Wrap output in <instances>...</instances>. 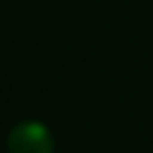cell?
Masks as SVG:
<instances>
[{"label": "cell", "instance_id": "1", "mask_svg": "<svg viewBox=\"0 0 153 153\" xmlns=\"http://www.w3.org/2000/svg\"><path fill=\"white\" fill-rule=\"evenodd\" d=\"M8 153H54L51 133L41 123L26 120L8 135Z\"/></svg>", "mask_w": 153, "mask_h": 153}]
</instances>
